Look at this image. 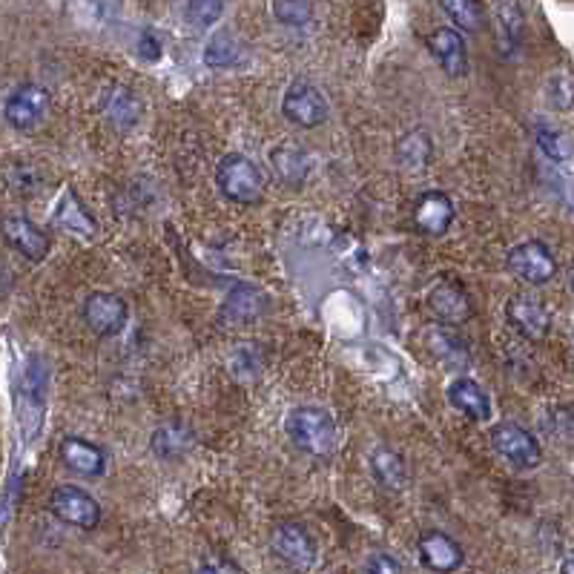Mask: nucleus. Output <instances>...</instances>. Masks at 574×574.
<instances>
[{
	"label": "nucleus",
	"mask_w": 574,
	"mask_h": 574,
	"mask_svg": "<svg viewBox=\"0 0 574 574\" xmlns=\"http://www.w3.org/2000/svg\"><path fill=\"white\" fill-rule=\"evenodd\" d=\"M284 431L291 436V443L311 457H328L336 449V420L331 411L316 409V405L293 409L284 420Z\"/></svg>",
	"instance_id": "nucleus-1"
},
{
	"label": "nucleus",
	"mask_w": 574,
	"mask_h": 574,
	"mask_svg": "<svg viewBox=\"0 0 574 574\" xmlns=\"http://www.w3.org/2000/svg\"><path fill=\"white\" fill-rule=\"evenodd\" d=\"M215 188L233 204L253 208L264 195V179L248 155L230 153L215 167Z\"/></svg>",
	"instance_id": "nucleus-2"
},
{
	"label": "nucleus",
	"mask_w": 574,
	"mask_h": 574,
	"mask_svg": "<svg viewBox=\"0 0 574 574\" xmlns=\"http://www.w3.org/2000/svg\"><path fill=\"white\" fill-rule=\"evenodd\" d=\"M49 512L81 532H92L101 523V505L90 492H83L81 485H58L56 492L49 494Z\"/></svg>",
	"instance_id": "nucleus-3"
},
{
	"label": "nucleus",
	"mask_w": 574,
	"mask_h": 574,
	"mask_svg": "<svg viewBox=\"0 0 574 574\" xmlns=\"http://www.w3.org/2000/svg\"><path fill=\"white\" fill-rule=\"evenodd\" d=\"M505 264H508V270H512L520 282L532 284V288L548 284L557 276V259H554L552 248L537 242V239L514 244L508 250V256H505Z\"/></svg>",
	"instance_id": "nucleus-4"
},
{
	"label": "nucleus",
	"mask_w": 574,
	"mask_h": 574,
	"mask_svg": "<svg viewBox=\"0 0 574 574\" xmlns=\"http://www.w3.org/2000/svg\"><path fill=\"white\" fill-rule=\"evenodd\" d=\"M328 101L316 83L293 81L282 98V115L302 130H316L328 121Z\"/></svg>",
	"instance_id": "nucleus-5"
},
{
	"label": "nucleus",
	"mask_w": 574,
	"mask_h": 574,
	"mask_svg": "<svg viewBox=\"0 0 574 574\" xmlns=\"http://www.w3.org/2000/svg\"><path fill=\"white\" fill-rule=\"evenodd\" d=\"M492 449L497 451L505 463L517 465V469H534L543 460L537 436L517 422H500L492 429Z\"/></svg>",
	"instance_id": "nucleus-6"
},
{
	"label": "nucleus",
	"mask_w": 574,
	"mask_h": 574,
	"mask_svg": "<svg viewBox=\"0 0 574 574\" xmlns=\"http://www.w3.org/2000/svg\"><path fill=\"white\" fill-rule=\"evenodd\" d=\"M127 319H130V308L118 293L95 291L83 302V322L101 340L118 336L127 328Z\"/></svg>",
	"instance_id": "nucleus-7"
},
{
	"label": "nucleus",
	"mask_w": 574,
	"mask_h": 574,
	"mask_svg": "<svg viewBox=\"0 0 574 574\" xmlns=\"http://www.w3.org/2000/svg\"><path fill=\"white\" fill-rule=\"evenodd\" d=\"M49 112V92L41 83H21L3 104V118L14 130H32L47 118Z\"/></svg>",
	"instance_id": "nucleus-8"
},
{
	"label": "nucleus",
	"mask_w": 574,
	"mask_h": 574,
	"mask_svg": "<svg viewBox=\"0 0 574 574\" xmlns=\"http://www.w3.org/2000/svg\"><path fill=\"white\" fill-rule=\"evenodd\" d=\"M505 319L528 342L546 340L548 331H552V313H548V308L540 299L528 296V293H517V296L508 299Z\"/></svg>",
	"instance_id": "nucleus-9"
},
{
	"label": "nucleus",
	"mask_w": 574,
	"mask_h": 574,
	"mask_svg": "<svg viewBox=\"0 0 574 574\" xmlns=\"http://www.w3.org/2000/svg\"><path fill=\"white\" fill-rule=\"evenodd\" d=\"M416 552H420L422 566L431 568L436 574H451L463 566V546L457 540L449 537L445 532H436V528H429L422 532L420 540H416Z\"/></svg>",
	"instance_id": "nucleus-10"
},
{
	"label": "nucleus",
	"mask_w": 574,
	"mask_h": 574,
	"mask_svg": "<svg viewBox=\"0 0 574 574\" xmlns=\"http://www.w3.org/2000/svg\"><path fill=\"white\" fill-rule=\"evenodd\" d=\"M0 233H3L9 248L14 253H21L23 259H29V262H41L49 253V235L27 215H3Z\"/></svg>",
	"instance_id": "nucleus-11"
},
{
	"label": "nucleus",
	"mask_w": 574,
	"mask_h": 574,
	"mask_svg": "<svg viewBox=\"0 0 574 574\" xmlns=\"http://www.w3.org/2000/svg\"><path fill=\"white\" fill-rule=\"evenodd\" d=\"M273 552L293 568H311L316 563V540L299 523H282L273 532Z\"/></svg>",
	"instance_id": "nucleus-12"
},
{
	"label": "nucleus",
	"mask_w": 574,
	"mask_h": 574,
	"mask_svg": "<svg viewBox=\"0 0 574 574\" xmlns=\"http://www.w3.org/2000/svg\"><path fill=\"white\" fill-rule=\"evenodd\" d=\"M268 296L262 291H256L253 284H235L230 296L224 299L219 316L228 325H253V322H259L268 313Z\"/></svg>",
	"instance_id": "nucleus-13"
},
{
	"label": "nucleus",
	"mask_w": 574,
	"mask_h": 574,
	"mask_svg": "<svg viewBox=\"0 0 574 574\" xmlns=\"http://www.w3.org/2000/svg\"><path fill=\"white\" fill-rule=\"evenodd\" d=\"M429 308L443 328H457L471 319V299L457 282H440L431 291Z\"/></svg>",
	"instance_id": "nucleus-14"
},
{
	"label": "nucleus",
	"mask_w": 574,
	"mask_h": 574,
	"mask_svg": "<svg viewBox=\"0 0 574 574\" xmlns=\"http://www.w3.org/2000/svg\"><path fill=\"white\" fill-rule=\"evenodd\" d=\"M454 219H457L454 201L445 193H440V190H429V193H422L420 199H416L414 222L422 233L443 235L445 230L454 224Z\"/></svg>",
	"instance_id": "nucleus-15"
},
{
	"label": "nucleus",
	"mask_w": 574,
	"mask_h": 574,
	"mask_svg": "<svg viewBox=\"0 0 574 574\" xmlns=\"http://www.w3.org/2000/svg\"><path fill=\"white\" fill-rule=\"evenodd\" d=\"M429 49L431 56L436 58V63L445 70V75L460 78L469 72V52H465V41L457 29L443 27L436 29V32H431Z\"/></svg>",
	"instance_id": "nucleus-16"
},
{
	"label": "nucleus",
	"mask_w": 574,
	"mask_h": 574,
	"mask_svg": "<svg viewBox=\"0 0 574 574\" xmlns=\"http://www.w3.org/2000/svg\"><path fill=\"white\" fill-rule=\"evenodd\" d=\"M61 460L67 469H72L81 477H101L107 469V454L101 445L81 440V436H67L61 443Z\"/></svg>",
	"instance_id": "nucleus-17"
},
{
	"label": "nucleus",
	"mask_w": 574,
	"mask_h": 574,
	"mask_svg": "<svg viewBox=\"0 0 574 574\" xmlns=\"http://www.w3.org/2000/svg\"><path fill=\"white\" fill-rule=\"evenodd\" d=\"M449 402L460 414H465L469 420H489L492 416V400L485 394V387L480 382L469 380V376H460L449 385Z\"/></svg>",
	"instance_id": "nucleus-18"
},
{
	"label": "nucleus",
	"mask_w": 574,
	"mask_h": 574,
	"mask_svg": "<svg viewBox=\"0 0 574 574\" xmlns=\"http://www.w3.org/2000/svg\"><path fill=\"white\" fill-rule=\"evenodd\" d=\"M101 112H104V118L115 130H130V127L139 124L144 104H141V98L130 87H112L104 95V101H101Z\"/></svg>",
	"instance_id": "nucleus-19"
},
{
	"label": "nucleus",
	"mask_w": 574,
	"mask_h": 574,
	"mask_svg": "<svg viewBox=\"0 0 574 574\" xmlns=\"http://www.w3.org/2000/svg\"><path fill=\"white\" fill-rule=\"evenodd\" d=\"M270 164H273V173H276L284 184H291V188H299V184L308 179V173H311V155L291 144L276 147V150L270 153Z\"/></svg>",
	"instance_id": "nucleus-20"
},
{
	"label": "nucleus",
	"mask_w": 574,
	"mask_h": 574,
	"mask_svg": "<svg viewBox=\"0 0 574 574\" xmlns=\"http://www.w3.org/2000/svg\"><path fill=\"white\" fill-rule=\"evenodd\" d=\"M425 342H429V351L445 365H469V345L454 328H434V331H429Z\"/></svg>",
	"instance_id": "nucleus-21"
},
{
	"label": "nucleus",
	"mask_w": 574,
	"mask_h": 574,
	"mask_svg": "<svg viewBox=\"0 0 574 574\" xmlns=\"http://www.w3.org/2000/svg\"><path fill=\"white\" fill-rule=\"evenodd\" d=\"M193 449V431L181 422H167L153 434V451L161 460H181Z\"/></svg>",
	"instance_id": "nucleus-22"
},
{
	"label": "nucleus",
	"mask_w": 574,
	"mask_h": 574,
	"mask_svg": "<svg viewBox=\"0 0 574 574\" xmlns=\"http://www.w3.org/2000/svg\"><path fill=\"white\" fill-rule=\"evenodd\" d=\"M371 471H374L376 483L387 492H400L405 480H409V471H405V460L396 454L394 449H376L371 454Z\"/></svg>",
	"instance_id": "nucleus-23"
},
{
	"label": "nucleus",
	"mask_w": 574,
	"mask_h": 574,
	"mask_svg": "<svg viewBox=\"0 0 574 574\" xmlns=\"http://www.w3.org/2000/svg\"><path fill=\"white\" fill-rule=\"evenodd\" d=\"M431 155H434V141L429 139V132H405L400 141H396V161L405 170H422L429 167Z\"/></svg>",
	"instance_id": "nucleus-24"
},
{
	"label": "nucleus",
	"mask_w": 574,
	"mask_h": 574,
	"mask_svg": "<svg viewBox=\"0 0 574 574\" xmlns=\"http://www.w3.org/2000/svg\"><path fill=\"white\" fill-rule=\"evenodd\" d=\"M244 61V47L230 32H215L204 47V63L210 70H230Z\"/></svg>",
	"instance_id": "nucleus-25"
},
{
	"label": "nucleus",
	"mask_w": 574,
	"mask_h": 574,
	"mask_svg": "<svg viewBox=\"0 0 574 574\" xmlns=\"http://www.w3.org/2000/svg\"><path fill=\"white\" fill-rule=\"evenodd\" d=\"M494 18H497V41L503 52H512L523 41V32H526V18H523V9L517 3H500L494 9Z\"/></svg>",
	"instance_id": "nucleus-26"
},
{
	"label": "nucleus",
	"mask_w": 574,
	"mask_h": 574,
	"mask_svg": "<svg viewBox=\"0 0 574 574\" xmlns=\"http://www.w3.org/2000/svg\"><path fill=\"white\" fill-rule=\"evenodd\" d=\"M56 222L61 224L63 230H70V233H83V235H92L98 230V224L92 222L87 208H83L81 201H78L75 193H63V201L58 204L56 210Z\"/></svg>",
	"instance_id": "nucleus-27"
},
{
	"label": "nucleus",
	"mask_w": 574,
	"mask_h": 574,
	"mask_svg": "<svg viewBox=\"0 0 574 574\" xmlns=\"http://www.w3.org/2000/svg\"><path fill=\"white\" fill-rule=\"evenodd\" d=\"M445 14L451 18V23H457L463 32H480L485 23V7L477 0H445L440 3Z\"/></svg>",
	"instance_id": "nucleus-28"
},
{
	"label": "nucleus",
	"mask_w": 574,
	"mask_h": 574,
	"mask_svg": "<svg viewBox=\"0 0 574 574\" xmlns=\"http://www.w3.org/2000/svg\"><path fill=\"white\" fill-rule=\"evenodd\" d=\"M3 175H7L9 190L18 195H32L41 190V175L32 164H12Z\"/></svg>",
	"instance_id": "nucleus-29"
},
{
	"label": "nucleus",
	"mask_w": 574,
	"mask_h": 574,
	"mask_svg": "<svg viewBox=\"0 0 574 574\" xmlns=\"http://www.w3.org/2000/svg\"><path fill=\"white\" fill-rule=\"evenodd\" d=\"M273 14L284 27L299 29L313 21V7L311 3H296V0H282V3H273Z\"/></svg>",
	"instance_id": "nucleus-30"
},
{
	"label": "nucleus",
	"mask_w": 574,
	"mask_h": 574,
	"mask_svg": "<svg viewBox=\"0 0 574 574\" xmlns=\"http://www.w3.org/2000/svg\"><path fill=\"white\" fill-rule=\"evenodd\" d=\"M224 14V3L219 0H193L188 3V18L195 29H208Z\"/></svg>",
	"instance_id": "nucleus-31"
},
{
	"label": "nucleus",
	"mask_w": 574,
	"mask_h": 574,
	"mask_svg": "<svg viewBox=\"0 0 574 574\" xmlns=\"http://www.w3.org/2000/svg\"><path fill=\"white\" fill-rule=\"evenodd\" d=\"M365 574H405V572H402V566L396 557H391V554H385V552H376L367 557Z\"/></svg>",
	"instance_id": "nucleus-32"
},
{
	"label": "nucleus",
	"mask_w": 574,
	"mask_h": 574,
	"mask_svg": "<svg viewBox=\"0 0 574 574\" xmlns=\"http://www.w3.org/2000/svg\"><path fill=\"white\" fill-rule=\"evenodd\" d=\"M537 144L540 150H546L548 159H561L563 150H561V135L554 130H548V127H537Z\"/></svg>",
	"instance_id": "nucleus-33"
},
{
	"label": "nucleus",
	"mask_w": 574,
	"mask_h": 574,
	"mask_svg": "<svg viewBox=\"0 0 574 574\" xmlns=\"http://www.w3.org/2000/svg\"><path fill=\"white\" fill-rule=\"evenodd\" d=\"M139 52L147 58V61H159L161 58V41L153 36V32H144L139 41Z\"/></svg>",
	"instance_id": "nucleus-34"
},
{
	"label": "nucleus",
	"mask_w": 574,
	"mask_h": 574,
	"mask_svg": "<svg viewBox=\"0 0 574 574\" xmlns=\"http://www.w3.org/2000/svg\"><path fill=\"white\" fill-rule=\"evenodd\" d=\"M193 574H239V568L230 566V563L224 561H208V563H201Z\"/></svg>",
	"instance_id": "nucleus-35"
},
{
	"label": "nucleus",
	"mask_w": 574,
	"mask_h": 574,
	"mask_svg": "<svg viewBox=\"0 0 574 574\" xmlns=\"http://www.w3.org/2000/svg\"><path fill=\"white\" fill-rule=\"evenodd\" d=\"M563 574H572V557H566V563H563Z\"/></svg>",
	"instance_id": "nucleus-36"
}]
</instances>
